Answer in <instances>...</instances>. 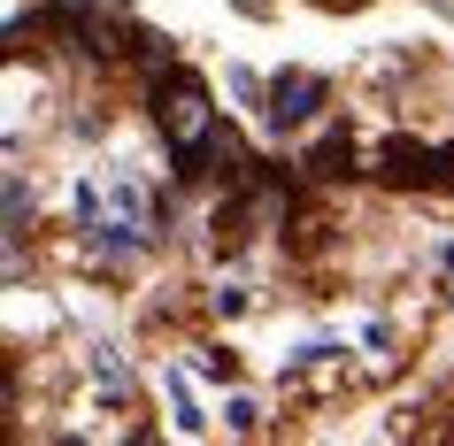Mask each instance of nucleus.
Segmentation results:
<instances>
[{"mask_svg": "<svg viewBox=\"0 0 454 446\" xmlns=\"http://www.w3.org/2000/svg\"><path fill=\"white\" fill-rule=\"evenodd\" d=\"M223 423H231V431H254V423H262V408H254V400H231V408H223Z\"/></svg>", "mask_w": 454, "mask_h": 446, "instance_id": "nucleus-9", "label": "nucleus"}, {"mask_svg": "<svg viewBox=\"0 0 454 446\" xmlns=\"http://www.w3.org/2000/svg\"><path fill=\"white\" fill-rule=\"evenodd\" d=\"M439 270H454V239H447V246H439Z\"/></svg>", "mask_w": 454, "mask_h": 446, "instance_id": "nucleus-10", "label": "nucleus"}, {"mask_svg": "<svg viewBox=\"0 0 454 446\" xmlns=\"http://www.w3.org/2000/svg\"><path fill=\"white\" fill-rule=\"evenodd\" d=\"M385 185H454V146H424V139H385L378 154Z\"/></svg>", "mask_w": 454, "mask_h": 446, "instance_id": "nucleus-4", "label": "nucleus"}, {"mask_svg": "<svg viewBox=\"0 0 454 446\" xmlns=\"http://www.w3.org/2000/svg\"><path fill=\"white\" fill-rule=\"evenodd\" d=\"M278 208H286L278 192H254V215H278ZM215 231H223V239H247V208H231V215L215 208Z\"/></svg>", "mask_w": 454, "mask_h": 446, "instance_id": "nucleus-5", "label": "nucleus"}, {"mask_svg": "<svg viewBox=\"0 0 454 446\" xmlns=\"http://www.w3.org/2000/svg\"><path fill=\"white\" fill-rule=\"evenodd\" d=\"M146 108H154V131H162L177 177H200L208 162H239L231 131H215V100L200 85V70H162L154 93H146Z\"/></svg>", "mask_w": 454, "mask_h": 446, "instance_id": "nucleus-1", "label": "nucleus"}, {"mask_svg": "<svg viewBox=\"0 0 454 446\" xmlns=\"http://www.w3.org/2000/svg\"><path fill=\"white\" fill-rule=\"evenodd\" d=\"M324 100H332V85L309 70H286V77H270V93H262V123L286 139V131H309L316 116H324Z\"/></svg>", "mask_w": 454, "mask_h": 446, "instance_id": "nucleus-3", "label": "nucleus"}, {"mask_svg": "<svg viewBox=\"0 0 454 446\" xmlns=\"http://www.w3.org/2000/svg\"><path fill=\"white\" fill-rule=\"evenodd\" d=\"M54 31H62L77 54H123V47H146L139 31H131V8H123V0H62V8H54Z\"/></svg>", "mask_w": 454, "mask_h": 446, "instance_id": "nucleus-2", "label": "nucleus"}, {"mask_svg": "<svg viewBox=\"0 0 454 446\" xmlns=\"http://www.w3.org/2000/svg\"><path fill=\"white\" fill-rule=\"evenodd\" d=\"M93 377H100V393H108V400H123V393H131V377H123L116 347H100V354H93Z\"/></svg>", "mask_w": 454, "mask_h": 446, "instance_id": "nucleus-6", "label": "nucleus"}, {"mask_svg": "<svg viewBox=\"0 0 454 446\" xmlns=\"http://www.w3.org/2000/svg\"><path fill=\"white\" fill-rule=\"evenodd\" d=\"M77 223H85V231H93V223H100V185H93V177L77 185Z\"/></svg>", "mask_w": 454, "mask_h": 446, "instance_id": "nucleus-8", "label": "nucleus"}, {"mask_svg": "<svg viewBox=\"0 0 454 446\" xmlns=\"http://www.w3.org/2000/svg\"><path fill=\"white\" fill-rule=\"evenodd\" d=\"M24 223H31V185H24V169H8V231L24 239Z\"/></svg>", "mask_w": 454, "mask_h": 446, "instance_id": "nucleus-7", "label": "nucleus"}]
</instances>
